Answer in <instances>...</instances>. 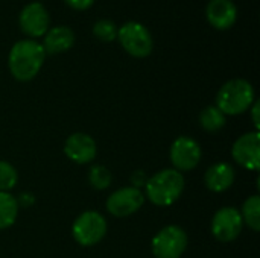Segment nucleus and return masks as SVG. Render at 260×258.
Listing matches in <instances>:
<instances>
[{"mask_svg": "<svg viewBox=\"0 0 260 258\" xmlns=\"http://www.w3.org/2000/svg\"><path fill=\"white\" fill-rule=\"evenodd\" d=\"M64 2L67 3V6H70L75 11H87L94 3V0H64Z\"/></svg>", "mask_w": 260, "mask_h": 258, "instance_id": "nucleus-23", "label": "nucleus"}, {"mask_svg": "<svg viewBox=\"0 0 260 258\" xmlns=\"http://www.w3.org/2000/svg\"><path fill=\"white\" fill-rule=\"evenodd\" d=\"M18 208L17 199L11 193L0 192V230H6L14 225L18 216Z\"/></svg>", "mask_w": 260, "mask_h": 258, "instance_id": "nucleus-16", "label": "nucleus"}, {"mask_svg": "<svg viewBox=\"0 0 260 258\" xmlns=\"http://www.w3.org/2000/svg\"><path fill=\"white\" fill-rule=\"evenodd\" d=\"M184 192V176L175 169H165L148 178L145 196L158 207H169L180 199Z\"/></svg>", "mask_w": 260, "mask_h": 258, "instance_id": "nucleus-2", "label": "nucleus"}, {"mask_svg": "<svg viewBox=\"0 0 260 258\" xmlns=\"http://www.w3.org/2000/svg\"><path fill=\"white\" fill-rule=\"evenodd\" d=\"M250 108H251V114H253V123H254V126H256V131H257V129H259V125H260L259 102H257V100H254V102H253V105H251Z\"/></svg>", "mask_w": 260, "mask_h": 258, "instance_id": "nucleus-25", "label": "nucleus"}, {"mask_svg": "<svg viewBox=\"0 0 260 258\" xmlns=\"http://www.w3.org/2000/svg\"><path fill=\"white\" fill-rule=\"evenodd\" d=\"M18 26L29 38L44 36L50 27V15L40 2H32L23 6L18 15Z\"/></svg>", "mask_w": 260, "mask_h": 258, "instance_id": "nucleus-7", "label": "nucleus"}, {"mask_svg": "<svg viewBox=\"0 0 260 258\" xmlns=\"http://www.w3.org/2000/svg\"><path fill=\"white\" fill-rule=\"evenodd\" d=\"M46 59V52L41 43L35 40L17 41L8 56V65L11 75L20 82L32 81L41 70Z\"/></svg>", "mask_w": 260, "mask_h": 258, "instance_id": "nucleus-1", "label": "nucleus"}, {"mask_svg": "<svg viewBox=\"0 0 260 258\" xmlns=\"http://www.w3.org/2000/svg\"><path fill=\"white\" fill-rule=\"evenodd\" d=\"M242 216L244 224H247L253 231H259L260 230V198L257 195L250 196L244 205H242V211H239Z\"/></svg>", "mask_w": 260, "mask_h": 258, "instance_id": "nucleus-18", "label": "nucleus"}, {"mask_svg": "<svg viewBox=\"0 0 260 258\" xmlns=\"http://www.w3.org/2000/svg\"><path fill=\"white\" fill-rule=\"evenodd\" d=\"M107 228L105 217L101 213L90 210L76 217L72 227V234L81 246H94L105 237Z\"/></svg>", "mask_w": 260, "mask_h": 258, "instance_id": "nucleus-5", "label": "nucleus"}, {"mask_svg": "<svg viewBox=\"0 0 260 258\" xmlns=\"http://www.w3.org/2000/svg\"><path fill=\"white\" fill-rule=\"evenodd\" d=\"M152 254L157 258H180L187 248V234L178 225L160 230L152 239Z\"/></svg>", "mask_w": 260, "mask_h": 258, "instance_id": "nucleus-6", "label": "nucleus"}, {"mask_svg": "<svg viewBox=\"0 0 260 258\" xmlns=\"http://www.w3.org/2000/svg\"><path fill=\"white\" fill-rule=\"evenodd\" d=\"M236 178V172L232 164L229 163H216L204 175L206 187L215 193H222L229 190Z\"/></svg>", "mask_w": 260, "mask_h": 258, "instance_id": "nucleus-15", "label": "nucleus"}, {"mask_svg": "<svg viewBox=\"0 0 260 258\" xmlns=\"http://www.w3.org/2000/svg\"><path fill=\"white\" fill-rule=\"evenodd\" d=\"M98 152L96 141L84 132H75L69 135L64 143V154L76 164H87L94 160Z\"/></svg>", "mask_w": 260, "mask_h": 258, "instance_id": "nucleus-12", "label": "nucleus"}, {"mask_svg": "<svg viewBox=\"0 0 260 258\" xmlns=\"http://www.w3.org/2000/svg\"><path fill=\"white\" fill-rule=\"evenodd\" d=\"M209 24L218 30H227L238 20V8L233 0H210L206 6Z\"/></svg>", "mask_w": 260, "mask_h": 258, "instance_id": "nucleus-13", "label": "nucleus"}, {"mask_svg": "<svg viewBox=\"0 0 260 258\" xmlns=\"http://www.w3.org/2000/svg\"><path fill=\"white\" fill-rule=\"evenodd\" d=\"M244 228L241 213L233 207L219 208L212 220V234L222 243L233 242L239 237Z\"/></svg>", "mask_w": 260, "mask_h": 258, "instance_id": "nucleus-8", "label": "nucleus"}, {"mask_svg": "<svg viewBox=\"0 0 260 258\" xmlns=\"http://www.w3.org/2000/svg\"><path fill=\"white\" fill-rule=\"evenodd\" d=\"M254 88L245 79H230L216 94V108L224 116H238L250 109L254 102Z\"/></svg>", "mask_w": 260, "mask_h": 258, "instance_id": "nucleus-3", "label": "nucleus"}, {"mask_svg": "<svg viewBox=\"0 0 260 258\" xmlns=\"http://www.w3.org/2000/svg\"><path fill=\"white\" fill-rule=\"evenodd\" d=\"M113 176L105 166H93L88 172V182L96 190H105L111 186Z\"/></svg>", "mask_w": 260, "mask_h": 258, "instance_id": "nucleus-20", "label": "nucleus"}, {"mask_svg": "<svg viewBox=\"0 0 260 258\" xmlns=\"http://www.w3.org/2000/svg\"><path fill=\"white\" fill-rule=\"evenodd\" d=\"M117 40L123 50L134 58H146L152 53L154 40L149 29L139 21H126L117 29Z\"/></svg>", "mask_w": 260, "mask_h": 258, "instance_id": "nucleus-4", "label": "nucleus"}, {"mask_svg": "<svg viewBox=\"0 0 260 258\" xmlns=\"http://www.w3.org/2000/svg\"><path fill=\"white\" fill-rule=\"evenodd\" d=\"M75 44V32L69 26H53L44 33L43 49L46 53L58 55L67 52Z\"/></svg>", "mask_w": 260, "mask_h": 258, "instance_id": "nucleus-14", "label": "nucleus"}, {"mask_svg": "<svg viewBox=\"0 0 260 258\" xmlns=\"http://www.w3.org/2000/svg\"><path fill=\"white\" fill-rule=\"evenodd\" d=\"M18 181L17 170L8 161L0 160V192H9Z\"/></svg>", "mask_w": 260, "mask_h": 258, "instance_id": "nucleus-21", "label": "nucleus"}, {"mask_svg": "<svg viewBox=\"0 0 260 258\" xmlns=\"http://www.w3.org/2000/svg\"><path fill=\"white\" fill-rule=\"evenodd\" d=\"M17 199V204H18V207H23V208H29V207H32L34 204H35V198H34V195L32 193H21L18 198H15Z\"/></svg>", "mask_w": 260, "mask_h": 258, "instance_id": "nucleus-24", "label": "nucleus"}, {"mask_svg": "<svg viewBox=\"0 0 260 258\" xmlns=\"http://www.w3.org/2000/svg\"><path fill=\"white\" fill-rule=\"evenodd\" d=\"M145 204V195L134 187H123L111 193L107 199V210L114 217L134 214Z\"/></svg>", "mask_w": 260, "mask_h": 258, "instance_id": "nucleus-10", "label": "nucleus"}, {"mask_svg": "<svg viewBox=\"0 0 260 258\" xmlns=\"http://www.w3.org/2000/svg\"><path fill=\"white\" fill-rule=\"evenodd\" d=\"M117 26L108 18H101L93 24V35L104 43H111L117 38Z\"/></svg>", "mask_w": 260, "mask_h": 258, "instance_id": "nucleus-19", "label": "nucleus"}, {"mask_svg": "<svg viewBox=\"0 0 260 258\" xmlns=\"http://www.w3.org/2000/svg\"><path fill=\"white\" fill-rule=\"evenodd\" d=\"M225 116L216 106H207L200 114V125L207 132H218L225 126Z\"/></svg>", "mask_w": 260, "mask_h": 258, "instance_id": "nucleus-17", "label": "nucleus"}, {"mask_svg": "<svg viewBox=\"0 0 260 258\" xmlns=\"http://www.w3.org/2000/svg\"><path fill=\"white\" fill-rule=\"evenodd\" d=\"M232 155L235 161L248 170H259L260 167V134L259 131L241 135L233 148Z\"/></svg>", "mask_w": 260, "mask_h": 258, "instance_id": "nucleus-11", "label": "nucleus"}, {"mask_svg": "<svg viewBox=\"0 0 260 258\" xmlns=\"http://www.w3.org/2000/svg\"><path fill=\"white\" fill-rule=\"evenodd\" d=\"M171 163L178 172H189L195 169L203 157L201 146L197 140L190 137H178L171 146Z\"/></svg>", "mask_w": 260, "mask_h": 258, "instance_id": "nucleus-9", "label": "nucleus"}, {"mask_svg": "<svg viewBox=\"0 0 260 258\" xmlns=\"http://www.w3.org/2000/svg\"><path fill=\"white\" fill-rule=\"evenodd\" d=\"M146 182H148V175L143 170L133 172V175H131V184H133L134 189H139L140 190V187H145Z\"/></svg>", "mask_w": 260, "mask_h": 258, "instance_id": "nucleus-22", "label": "nucleus"}]
</instances>
